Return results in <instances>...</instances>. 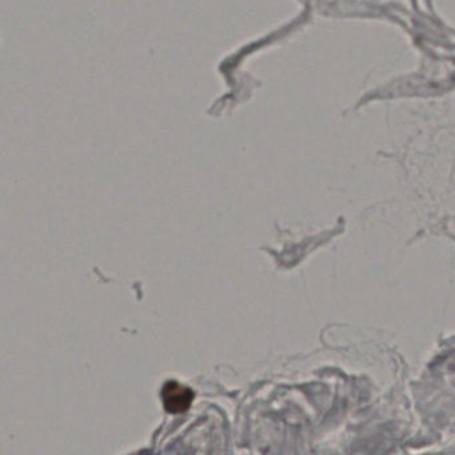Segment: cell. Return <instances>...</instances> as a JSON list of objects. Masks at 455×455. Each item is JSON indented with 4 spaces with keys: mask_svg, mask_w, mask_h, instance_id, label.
<instances>
[{
    "mask_svg": "<svg viewBox=\"0 0 455 455\" xmlns=\"http://www.w3.org/2000/svg\"><path fill=\"white\" fill-rule=\"evenodd\" d=\"M162 402L169 414L185 413L194 401V391L176 381H167L162 388Z\"/></svg>",
    "mask_w": 455,
    "mask_h": 455,
    "instance_id": "cell-1",
    "label": "cell"
}]
</instances>
